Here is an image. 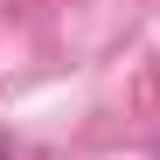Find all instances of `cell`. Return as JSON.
Returning a JSON list of instances; mask_svg holds the SVG:
<instances>
[{
  "instance_id": "cell-1",
  "label": "cell",
  "mask_w": 160,
  "mask_h": 160,
  "mask_svg": "<svg viewBox=\"0 0 160 160\" xmlns=\"http://www.w3.org/2000/svg\"><path fill=\"white\" fill-rule=\"evenodd\" d=\"M0 160H7V146H0Z\"/></svg>"
}]
</instances>
